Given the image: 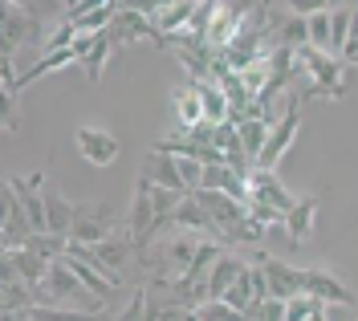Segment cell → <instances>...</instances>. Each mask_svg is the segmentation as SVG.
I'll return each mask as SVG.
<instances>
[{
  "mask_svg": "<svg viewBox=\"0 0 358 321\" xmlns=\"http://www.w3.org/2000/svg\"><path fill=\"white\" fill-rule=\"evenodd\" d=\"M41 184H45V171H33V175H13V179H8V187L17 191V200H21L24 211H29V224H33V232H49Z\"/></svg>",
  "mask_w": 358,
  "mask_h": 321,
  "instance_id": "7c38bea8",
  "label": "cell"
},
{
  "mask_svg": "<svg viewBox=\"0 0 358 321\" xmlns=\"http://www.w3.org/2000/svg\"><path fill=\"white\" fill-rule=\"evenodd\" d=\"M306 293L313 301H322V305H358V293L355 285H346L334 269H326V264H313L306 269Z\"/></svg>",
  "mask_w": 358,
  "mask_h": 321,
  "instance_id": "30bf717a",
  "label": "cell"
},
{
  "mask_svg": "<svg viewBox=\"0 0 358 321\" xmlns=\"http://www.w3.org/2000/svg\"><path fill=\"white\" fill-rule=\"evenodd\" d=\"M110 41H114V49L138 45V41H159V45H167V41L159 37V29L151 24L147 8H138V4H118V17H114V24H110Z\"/></svg>",
  "mask_w": 358,
  "mask_h": 321,
  "instance_id": "8992f818",
  "label": "cell"
},
{
  "mask_svg": "<svg viewBox=\"0 0 358 321\" xmlns=\"http://www.w3.org/2000/svg\"><path fill=\"white\" fill-rule=\"evenodd\" d=\"M203 98V118L212 122V126H220V122H232V102L224 98L220 86H212V82H203V86H196Z\"/></svg>",
  "mask_w": 358,
  "mask_h": 321,
  "instance_id": "4316f807",
  "label": "cell"
},
{
  "mask_svg": "<svg viewBox=\"0 0 358 321\" xmlns=\"http://www.w3.org/2000/svg\"><path fill=\"white\" fill-rule=\"evenodd\" d=\"M350 21H355V4H330V53H334V57L346 53Z\"/></svg>",
  "mask_w": 358,
  "mask_h": 321,
  "instance_id": "d4e9b609",
  "label": "cell"
},
{
  "mask_svg": "<svg viewBox=\"0 0 358 321\" xmlns=\"http://www.w3.org/2000/svg\"><path fill=\"white\" fill-rule=\"evenodd\" d=\"M110 236H118L110 204H78V220H73V232H69V244L98 248V244H106Z\"/></svg>",
  "mask_w": 358,
  "mask_h": 321,
  "instance_id": "277c9868",
  "label": "cell"
},
{
  "mask_svg": "<svg viewBox=\"0 0 358 321\" xmlns=\"http://www.w3.org/2000/svg\"><path fill=\"white\" fill-rule=\"evenodd\" d=\"M257 264L265 269V285H268V297L277 301H293L306 293V269H293L289 260H277V256L257 253Z\"/></svg>",
  "mask_w": 358,
  "mask_h": 321,
  "instance_id": "9c48e42d",
  "label": "cell"
},
{
  "mask_svg": "<svg viewBox=\"0 0 358 321\" xmlns=\"http://www.w3.org/2000/svg\"><path fill=\"white\" fill-rule=\"evenodd\" d=\"M245 269H248V260H241L236 253H220V260L208 273V293H212V301H224V293L245 276Z\"/></svg>",
  "mask_w": 358,
  "mask_h": 321,
  "instance_id": "d6986e66",
  "label": "cell"
},
{
  "mask_svg": "<svg viewBox=\"0 0 358 321\" xmlns=\"http://www.w3.org/2000/svg\"><path fill=\"white\" fill-rule=\"evenodd\" d=\"M73 142H78V151H82V159L94 163V167H110L118 155H122V142L114 130L106 126H98V122H82L78 130H73Z\"/></svg>",
  "mask_w": 358,
  "mask_h": 321,
  "instance_id": "ba28073f",
  "label": "cell"
},
{
  "mask_svg": "<svg viewBox=\"0 0 358 321\" xmlns=\"http://www.w3.org/2000/svg\"><path fill=\"white\" fill-rule=\"evenodd\" d=\"M326 309H330V305H317V309H313V318H310V321H326Z\"/></svg>",
  "mask_w": 358,
  "mask_h": 321,
  "instance_id": "1f68e13d",
  "label": "cell"
},
{
  "mask_svg": "<svg viewBox=\"0 0 358 321\" xmlns=\"http://www.w3.org/2000/svg\"><path fill=\"white\" fill-rule=\"evenodd\" d=\"M200 318L203 321H245V313H236V309L224 305V301H208V305H200Z\"/></svg>",
  "mask_w": 358,
  "mask_h": 321,
  "instance_id": "4dcf8cb0",
  "label": "cell"
},
{
  "mask_svg": "<svg viewBox=\"0 0 358 321\" xmlns=\"http://www.w3.org/2000/svg\"><path fill=\"white\" fill-rule=\"evenodd\" d=\"M143 175L151 179L155 187H167V191H183L187 195V187H183V175H179V159L176 155H163V151H155L151 147V155H147V163H143Z\"/></svg>",
  "mask_w": 358,
  "mask_h": 321,
  "instance_id": "ac0fdd59",
  "label": "cell"
},
{
  "mask_svg": "<svg viewBox=\"0 0 358 321\" xmlns=\"http://www.w3.org/2000/svg\"><path fill=\"white\" fill-rule=\"evenodd\" d=\"M306 29H310V49L330 53V4H326L322 13H313L310 21H306Z\"/></svg>",
  "mask_w": 358,
  "mask_h": 321,
  "instance_id": "f1b7e54d",
  "label": "cell"
},
{
  "mask_svg": "<svg viewBox=\"0 0 358 321\" xmlns=\"http://www.w3.org/2000/svg\"><path fill=\"white\" fill-rule=\"evenodd\" d=\"M200 248H203V240L196 236V232H179L176 240H167V248H163V264H167L171 281H176V276H183L192 264H196Z\"/></svg>",
  "mask_w": 358,
  "mask_h": 321,
  "instance_id": "2e32d148",
  "label": "cell"
},
{
  "mask_svg": "<svg viewBox=\"0 0 358 321\" xmlns=\"http://www.w3.org/2000/svg\"><path fill=\"white\" fill-rule=\"evenodd\" d=\"M171 224L179 232H196V236H216V224H212V216L203 211V204L196 195H183V204L176 207V216H171Z\"/></svg>",
  "mask_w": 358,
  "mask_h": 321,
  "instance_id": "ffe728a7",
  "label": "cell"
},
{
  "mask_svg": "<svg viewBox=\"0 0 358 321\" xmlns=\"http://www.w3.org/2000/svg\"><path fill=\"white\" fill-rule=\"evenodd\" d=\"M13 256V264H17V273H21L24 285H33V289H41L45 276H49V260H41L37 253H29V248H21V253H4Z\"/></svg>",
  "mask_w": 358,
  "mask_h": 321,
  "instance_id": "83f0119b",
  "label": "cell"
},
{
  "mask_svg": "<svg viewBox=\"0 0 358 321\" xmlns=\"http://www.w3.org/2000/svg\"><path fill=\"white\" fill-rule=\"evenodd\" d=\"M322 195H326V191H322ZM322 195H317V191H313V195H297V207L285 216V236H289L293 244H301V240H310V236H313Z\"/></svg>",
  "mask_w": 358,
  "mask_h": 321,
  "instance_id": "9a60e30c",
  "label": "cell"
},
{
  "mask_svg": "<svg viewBox=\"0 0 358 321\" xmlns=\"http://www.w3.org/2000/svg\"><path fill=\"white\" fill-rule=\"evenodd\" d=\"M110 53H114V41H110V29H106V33H98L94 49H90L86 57H82V69H86V82H90V86H98V82H102Z\"/></svg>",
  "mask_w": 358,
  "mask_h": 321,
  "instance_id": "cb8c5ba5",
  "label": "cell"
},
{
  "mask_svg": "<svg viewBox=\"0 0 358 321\" xmlns=\"http://www.w3.org/2000/svg\"><path fill=\"white\" fill-rule=\"evenodd\" d=\"M143 8H147L151 24L159 29V37L171 41V37H179V33H187V24L196 21V8H200V4L176 0V4H143Z\"/></svg>",
  "mask_w": 358,
  "mask_h": 321,
  "instance_id": "4fadbf2b",
  "label": "cell"
},
{
  "mask_svg": "<svg viewBox=\"0 0 358 321\" xmlns=\"http://www.w3.org/2000/svg\"><path fill=\"white\" fill-rule=\"evenodd\" d=\"M45 220H49V232H53V236H66L69 240L73 220H78V204H69L66 195L49 191V195H45Z\"/></svg>",
  "mask_w": 358,
  "mask_h": 321,
  "instance_id": "7402d4cb",
  "label": "cell"
},
{
  "mask_svg": "<svg viewBox=\"0 0 358 321\" xmlns=\"http://www.w3.org/2000/svg\"><path fill=\"white\" fill-rule=\"evenodd\" d=\"M301 73L310 82L313 98H330L342 102L350 94V66L334 57V53H317V49H301Z\"/></svg>",
  "mask_w": 358,
  "mask_h": 321,
  "instance_id": "6da1fadb",
  "label": "cell"
},
{
  "mask_svg": "<svg viewBox=\"0 0 358 321\" xmlns=\"http://www.w3.org/2000/svg\"><path fill=\"white\" fill-rule=\"evenodd\" d=\"M69 66H78L73 49H66V53H41V57H37L29 69H21V77H17V90H29L33 82H41V77L57 73V69H69Z\"/></svg>",
  "mask_w": 358,
  "mask_h": 321,
  "instance_id": "44dd1931",
  "label": "cell"
},
{
  "mask_svg": "<svg viewBox=\"0 0 358 321\" xmlns=\"http://www.w3.org/2000/svg\"><path fill=\"white\" fill-rule=\"evenodd\" d=\"M33 37H37V13L21 0H4L0 4V57L17 61V53Z\"/></svg>",
  "mask_w": 358,
  "mask_h": 321,
  "instance_id": "3957f363",
  "label": "cell"
},
{
  "mask_svg": "<svg viewBox=\"0 0 358 321\" xmlns=\"http://www.w3.org/2000/svg\"><path fill=\"white\" fill-rule=\"evenodd\" d=\"M171 114H176L179 122V135H187V130H196L200 122H208L203 118V98L196 86H179V90H171Z\"/></svg>",
  "mask_w": 358,
  "mask_h": 321,
  "instance_id": "e0dca14e",
  "label": "cell"
},
{
  "mask_svg": "<svg viewBox=\"0 0 358 321\" xmlns=\"http://www.w3.org/2000/svg\"><path fill=\"white\" fill-rule=\"evenodd\" d=\"M163 228V220H159L155 211V184L147 179V175H138V184H134V204L127 211V236H131L134 253H147L151 248V240L159 236Z\"/></svg>",
  "mask_w": 358,
  "mask_h": 321,
  "instance_id": "7a4b0ae2",
  "label": "cell"
},
{
  "mask_svg": "<svg viewBox=\"0 0 358 321\" xmlns=\"http://www.w3.org/2000/svg\"><path fill=\"white\" fill-rule=\"evenodd\" d=\"M317 305H322V301H313L310 293H301V297L285 301V321H310Z\"/></svg>",
  "mask_w": 358,
  "mask_h": 321,
  "instance_id": "f546056e",
  "label": "cell"
},
{
  "mask_svg": "<svg viewBox=\"0 0 358 321\" xmlns=\"http://www.w3.org/2000/svg\"><path fill=\"white\" fill-rule=\"evenodd\" d=\"M248 8H252V4H216L203 45L212 49V53H224L228 45H236L241 33H245V24H248Z\"/></svg>",
  "mask_w": 358,
  "mask_h": 321,
  "instance_id": "52a82bcc",
  "label": "cell"
},
{
  "mask_svg": "<svg viewBox=\"0 0 358 321\" xmlns=\"http://www.w3.org/2000/svg\"><path fill=\"white\" fill-rule=\"evenodd\" d=\"M297 130H301V110L289 114V118H281V122H273L265 151H261V159H257V171H277V163L285 159L289 147L297 142Z\"/></svg>",
  "mask_w": 358,
  "mask_h": 321,
  "instance_id": "8fae6325",
  "label": "cell"
},
{
  "mask_svg": "<svg viewBox=\"0 0 358 321\" xmlns=\"http://www.w3.org/2000/svg\"><path fill=\"white\" fill-rule=\"evenodd\" d=\"M98 301L90 293L86 285L78 281V273L69 269L66 260H57V264H49V276H45V285L37 289V305H57V309H66V301Z\"/></svg>",
  "mask_w": 358,
  "mask_h": 321,
  "instance_id": "5b68a950",
  "label": "cell"
},
{
  "mask_svg": "<svg viewBox=\"0 0 358 321\" xmlns=\"http://www.w3.org/2000/svg\"><path fill=\"white\" fill-rule=\"evenodd\" d=\"M179 321H203V318H200V309H187V313H183Z\"/></svg>",
  "mask_w": 358,
  "mask_h": 321,
  "instance_id": "d6a6232c",
  "label": "cell"
},
{
  "mask_svg": "<svg viewBox=\"0 0 358 321\" xmlns=\"http://www.w3.org/2000/svg\"><path fill=\"white\" fill-rule=\"evenodd\" d=\"M66 264L73 269V273H78V281H82V285H86V289H90V293H94L98 301H106V297L114 293V281H110V276H102L98 269H94V264H86L82 256H66Z\"/></svg>",
  "mask_w": 358,
  "mask_h": 321,
  "instance_id": "484cf974",
  "label": "cell"
},
{
  "mask_svg": "<svg viewBox=\"0 0 358 321\" xmlns=\"http://www.w3.org/2000/svg\"><path fill=\"white\" fill-rule=\"evenodd\" d=\"M268 126L261 114H252L245 118V122H236V135H241V147H245V155L252 159V167H257V159H261V151H265V142H268Z\"/></svg>",
  "mask_w": 358,
  "mask_h": 321,
  "instance_id": "603a6c76",
  "label": "cell"
},
{
  "mask_svg": "<svg viewBox=\"0 0 358 321\" xmlns=\"http://www.w3.org/2000/svg\"><path fill=\"white\" fill-rule=\"evenodd\" d=\"M248 191H252L257 204H268V207H277V211H285V216L297 207V195L277 179V171H257V167H252V175H248Z\"/></svg>",
  "mask_w": 358,
  "mask_h": 321,
  "instance_id": "5bb4252c",
  "label": "cell"
}]
</instances>
